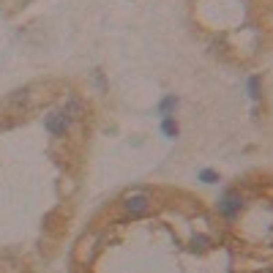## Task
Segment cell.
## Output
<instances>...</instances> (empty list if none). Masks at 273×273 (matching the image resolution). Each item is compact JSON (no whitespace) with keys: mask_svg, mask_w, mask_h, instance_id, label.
I'll return each instance as SVG.
<instances>
[{"mask_svg":"<svg viewBox=\"0 0 273 273\" xmlns=\"http://www.w3.org/2000/svg\"><path fill=\"white\" fill-rule=\"evenodd\" d=\"M68 126H71V118H68L66 112H49L44 118V129L55 137H66Z\"/></svg>","mask_w":273,"mask_h":273,"instance_id":"obj_1","label":"cell"},{"mask_svg":"<svg viewBox=\"0 0 273 273\" xmlns=\"http://www.w3.org/2000/svg\"><path fill=\"white\" fill-rule=\"evenodd\" d=\"M194 249L205 252V249H208V238H194Z\"/></svg>","mask_w":273,"mask_h":273,"instance_id":"obj_9","label":"cell"},{"mask_svg":"<svg viewBox=\"0 0 273 273\" xmlns=\"http://www.w3.org/2000/svg\"><path fill=\"white\" fill-rule=\"evenodd\" d=\"M175 107H178V96H175V93H170V96H164L159 101V115H161V118H172Z\"/></svg>","mask_w":273,"mask_h":273,"instance_id":"obj_4","label":"cell"},{"mask_svg":"<svg viewBox=\"0 0 273 273\" xmlns=\"http://www.w3.org/2000/svg\"><path fill=\"white\" fill-rule=\"evenodd\" d=\"M161 131H164L170 139H175L178 137V123L172 118H164V120H161Z\"/></svg>","mask_w":273,"mask_h":273,"instance_id":"obj_6","label":"cell"},{"mask_svg":"<svg viewBox=\"0 0 273 273\" xmlns=\"http://www.w3.org/2000/svg\"><path fill=\"white\" fill-rule=\"evenodd\" d=\"M63 112H66L68 118H82V104H79V101H68L66 107H63Z\"/></svg>","mask_w":273,"mask_h":273,"instance_id":"obj_7","label":"cell"},{"mask_svg":"<svg viewBox=\"0 0 273 273\" xmlns=\"http://www.w3.org/2000/svg\"><path fill=\"white\" fill-rule=\"evenodd\" d=\"M200 181H202V183H216L219 175H216L213 170H202V172H200Z\"/></svg>","mask_w":273,"mask_h":273,"instance_id":"obj_8","label":"cell"},{"mask_svg":"<svg viewBox=\"0 0 273 273\" xmlns=\"http://www.w3.org/2000/svg\"><path fill=\"white\" fill-rule=\"evenodd\" d=\"M246 88H249V96H252L254 101H260V96H263V79H260V77H249Z\"/></svg>","mask_w":273,"mask_h":273,"instance_id":"obj_5","label":"cell"},{"mask_svg":"<svg viewBox=\"0 0 273 273\" xmlns=\"http://www.w3.org/2000/svg\"><path fill=\"white\" fill-rule=\"evenodd\" d=\"M243 208V197L238 194V191H227V194L219 200V213H222L224 219H235L238 213H241Z\"/></svg>","mask_w":273,"mask_h":273,"instance_id":"obj_2","label":"cell"},{"mask_svg":"<svg viewBox=\"0 0 273 273\" xmlns=\"http://www.w3.org/2000/svg\"><path fill=\"white\" fill-rule=\"evenodd\" d=\"M123 211L129 213V216H142V213H148L150 211V197L148 194H129L123 200Z\"/></svg>","mask_w":273,"mask_h":273,"instance_id":"obj_3","label":"cell"}]
</instances>
